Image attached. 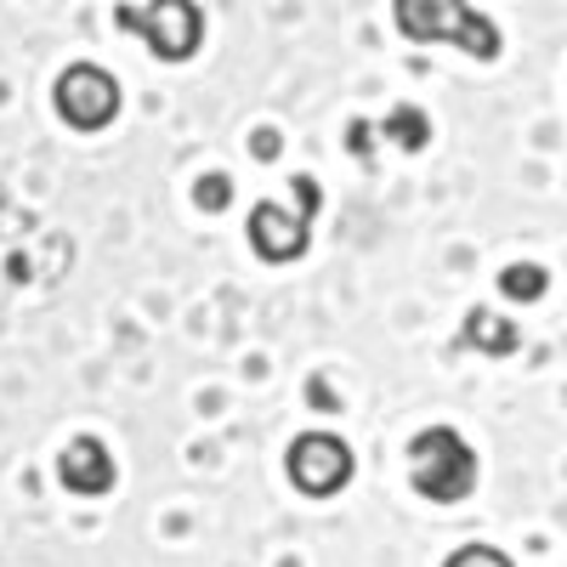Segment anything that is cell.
<instances>
[{
  "label": "cell",
  "instance_id": "cell-3",
  "mask_svg": "<svg viewBox=\"0 0 567 567\" xmlns=\"http://www.w3.org/2000/svg\"><path fill=\"white\" fill-rule=\"evenodd\" d=\"M114 29L136 34L159 63H187L205 45V12L194 0H148V7H114Z\"/></svg>",
  "mask_w": 567,
  "mask_h": 567
},
{
  "label": "cell",
  "instance_id": "cell-6",
  "mask_svg": "<svg viewBox=\"0 0 567 567\" xmlns=\"http://www.w3.org/2000/svg\"><path fill=\"white\" fill-rule=\"evenodd\" d=\"M284 471H290V483L307 499H329L352 483V449L336 432H301L290 454H284Z\"/></svg>",
  "mask_w": 567,
  "mask_h": 567
},
{
  "label": "cell",
  "instance_id": "cell-1",
  "mask_svg": "<svg viewBox=\"0 0 567 567\" xmlns=\"http://www.w3.org/2000/svg\"><path fill=\"white\" fill-rule=\"evenodd\" d=\"M477 477H483L477 449H471L454 425H425V432H414V443H409V483H414L420 499L460 505V499L477 494Z\"/></svg>",
  "mask_w": 567,
  "mask_h": 567
},
{
  "label": "cell",
  "instance_id": "cell-8",
  "mask_svg": "<svg viewBox=\"0 0 567 567\" xmlns=\"http://www.w3.org/2000/svg\"><path fill=\"white\" fill-rule=\"evenodd\" d=\"M465 341L477 347V352H488V358H511L516 347H523V329L477 307V312H465Z\"/></svg>",
  "mask_w": 567,
  "mask_h": 567
},
{
  "label": "cell",
  "instance_id": "cell-9",
  "mask_svg": "<svg viewBox=\"0 0 567 567\" xmlns=\"http://www.w3.org/2000/svg\"><path fill=\"white\" fill-rule=\"evenodd\" d=\"M381 136L398 142V148H409V154H420L425 142H432V120H425L414 103H398V109L381 120Z\"/></svg>",
  "mask_w": 567,
  "mask_h": 567
},
{
  "label": "cell",
  "instance_id": "cell-2",
  "mask_svg": "<svg viewBox=\"0 0 567 567\" xmlns=\"http://www.w3.org/2000/svg\"><path fill=\"white\" fill-rule=\"evenodd\" d=\"M392 23L414 45L449 40V45H460V52L477 58V63L499 58V29L483 12H471V0H392Z\"/></svg>",
  "mask_w": 567,
  "mask_h": 567
},
{
  "label": "cell",
  "instance_id": "cell-4",
  "mask_svg": "<svg viewBox=\"0 0 567 567\" xmlns=\"http://www.w3.org/2000/svg\"><path fill=\"white\" fill-rule=\"evenodd\" d=\"M312 210H318V182L296 176V210H284L278 199H261L250 210V250L272 267L284 261H301L307 239H312Z\"/></svg>",
  "mask_w": 567,
  "mask_h": 567
},
{
  "label": "cell",
  "instance_id": "cell-12",
  "mask_svg": "<svg viewBox=\"0 0 567 567\" xmlns=\"http://www.w3.org/2000/svg\"><path fill=\"white\" fill-rule=\"evenodd\" d=\"M199 205H205V210H221V205H227V176H205V182H199Z\"/></svg>",
  "mask_w": 567,
  "mask_h": 567
},
{
  "label": "cell",
  "instance_id": "cell-10",
  "mask_svg": "<svg viewBox=\"0 0 567 567\" xmlns=\"http://www.w3.org/2000/svg\"><path fill=\"white\" fill-rule=\"evenodd\" d=\"M545 284H550L545 267H534V261H511V267L499 272V296H505V301H539V296H545Z\"/></svg>",
  "mask_w": 567,
  "mask_h": 567
},
{
  "label": "cell",
  "instance_id": "cell-5",
  "mask_svg": "<svg viewBox=\"0 0 567 567\" xmlns=\"http://www.w3.org/2000/svg\"><path fill=\"white\" fill-rule=\"evenodd\" d=\"M52 103H58L63 125L91 136V131L114 125V114H120V80L109 69H97V63H69L58 74V85H52Z\"/></svg>",
  "mask_w": 567,
  "mask_h": 567
},
{
  "label": "cell",
  "instance_id": "cell-7",
  "mask_svg": "<svg viewBox=\"0 0 567 567\" xmlns=\"http://www.w3.org/2000/svg\"><path fill=\"white\" fill-rule=\"evenodd\" d=\"M114 477H120V471H114V454H109L103 437H74L58 454V483L69 494H80V499H103L114 488Z\"/></svg>",
  "mask_w": 567,
  "mask_h": 567
},
{
  "label": "cell",
  "instance_id": "cell-11",
  "mask_svg": "<svg viewBox=\"0 0 567 567\" xmlns=\"http://www.w3.org/2000/svg\"><path fill=\"white\" fill-rule=\"evenodd\" d=\"M443 567H516V561H511L499 545H460Z\"/></svg>",
  "mask_w": 567,
  "mask_h": 567
}]
</instances>
